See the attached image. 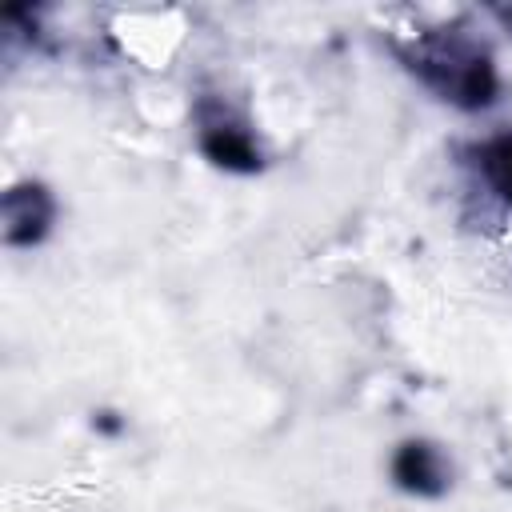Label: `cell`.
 Returning a JSON list of instances; mask_svg holds the SVG:
<instances>
[{
    "label": "cell",
    "instance_id": "4",
    "mask_svg": "<svg viewBox=\"0 0 512 512\" xmlns=\"http://www.w3.org/2000/svg\"><path fill=\"white\" fill-rule=\"evenodd\" d=\"M200 144H204L208 160L220 164V168H232V172L260 168V152H256L252 136L244 128H236V124H208L204 136H200Z\"/></svg>",
    "mask_w": 512,
    "mask_h": 512
},
{
    "label": "cell",
    "instance_id": "3",
    "mask_svg": "<svg viewBox=\"0 0 512 512\" xmlns=\"http://www.w3.org/2000/svg\"><path fill=\"white\" fill-rule=\"evenodd\" d=\"M392 480H396L404 492L436 496V492H444L448 472H444V460H440V452H436L432 444L408 440V444H400V452L392 456Z\"/></svg>",
    "mask_w": 512,
    "mask_h": 512
},
{
    "label": "cell",
    "instance_id": "2",
    "mask_svg": "<svg viewBox=\"0 0 512 512\" xmlns=\"http://www.w3.org/2000/svg\"><path fill=\"white\" fill-rule=\"evenodd\" d=\"M52 224V200L36 184H20L4 196V240L8 244H36Z\"/></svg>",
    "mask_w": 512,
    "mask_h": 512
},
{
    "label": "cell",
    "instance_id": "1",
    "mask_svg": "<svg viewBox=\"0 0 512 512\" xmlns=\"http://www.w3.org/2000/svg\"><path fill=\"white\" fill-rule=\"evenodd\" d=\"M416 68L428 76V84H436L448 100L464 104V108H480L496 96V76H492V64L476 52H460V48H432L416 60Z\"/></svg>",
    "mask_w": 512,
    "mask_h": 512
},
{
    "label": "cell",
    "instance_id": "5",
    "mask_svg": "<svg viewBox=\"0 0 512 512\" xmlns=\"http://www.w3.org/2000/svg\"><path fill=\"white\" fill-rule=\"evenodd\" d=\"M484 172H488L492 188L504 200H512V140H500V144H492L484 152Z\"/></svg>",
    "mask_w": 512,
    "mask_h": 512
}]
</instances>
